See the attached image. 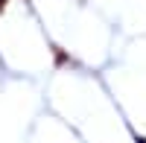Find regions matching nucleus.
Segmentation results:
<instances>
[{"label": "nucleus", "mask_w": 146, "mask_h": 143, "mask_svg": "<svg viewBox=\"0 0 146 143\" xmlns=\"http://www.w3.org/2000/svg\"><path fill=\"white\" fill-rule=\"evenodd\" d=\"M3 6H6V0H0V9H3Z\"/></svg>", "instance_id": "1"}, {"label": "nucleus", "mask_w": 146, "mask_h": 143, "mask_svg": "<svg viewBox=\"0 0 146 143\" xmlns=\"http://www.w3.org/2000/svg\"><path fill=\"white\" fill-rule=\"evenodd\" d=\"M137 143H146V137H140V140H137Z\"/></svg>", "instance_id": "2"}]
</instances>
